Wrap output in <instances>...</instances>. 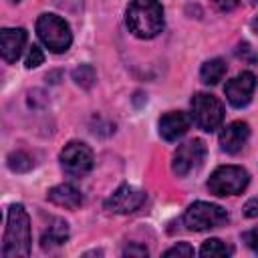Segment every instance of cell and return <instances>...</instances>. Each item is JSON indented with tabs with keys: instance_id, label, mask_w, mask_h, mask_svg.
Listing matches in <instances>:
<instances>
[{
	"instance_id": "6da1fadb",
	"label": "cell",
	"mask_w": 258,
	"mask_h": 258,
	"mask_svg": "<svg viewBox=\"0 0 258 258\" xmlns=\"http://www.w3.org/2000/svg\"><path fill=\"white\" fill-rule=\"evenodd\" d=\"M2 256L4 258L30 256V220L22 204H12L8 208L6 230L2 240Z\"/></svg>"
},
{
	"instance_id": "7a4b0ae2",
	"label": "cell",
	"mask_w": 258,
	"mask_h": 258,
	"mask_svg": "<svg viewBox=\"0 0 258 258\" xmlns=\"http://www.w3.org/2000/svg\"><path fill=\"white\" fill-rule=\"evenodd\" d=\"M125 22L137 38H153L163 30V8L157 0H131Z\"/></svg>"
},
{
	"instance_id": "3957f363",
	"label": "cell",
	"mask_w": 258,
	"mask_h": 258,
	"mask_svg": "<svg viewBox=\"0 0 258 258\" xmlns=\"http://www.w3.org/2000/svg\"><path fill=\"white\" fill-rule=\"evenodd\" d=\"M36 32L44 46L52 52H64L69 50L73 42V32L71 26L67 24L64 18L56 14H40L36 20Z\"/></svg>"
},
{
	"instance_id": "277c9868",
	"label": "cell",
	"mask_w": 258,
	"mask_h": 258,
	"mask_svg": "<svg viewBox=\"0 0 258 258\" xmlns=\"http://www.w3.org/2000/svg\"><path fill=\"white\" fill-rule=\"evenodd\" d=\"M248 181H250V175L244 167L222 165L210 175L208 189L214 196H236V194H242L246 189Z\"/></svg>"
},
{
	"instance_id": "5b68a950",
	"label": "cell",
	"mask_w": 258,
	"mask_h": 258,
	"mask_svg": "<svg viewBox=\"0 0 258 258\" xmlns=\"http://www.w3.org/2000/svg\"><path fill=\"white\" fill-rule=\"evenodd\" d=\"M226 222H228V212L210 202H194L183 214V224L187 226V230L194 232L212 230Z\"/></svg>"
},
{
	"instance_id": "8992f818",
	"label": "cell",
	"mask_w": 258,
	"mask_h": 258,
	"mask_svg": "<svg viewBox=\"0 0 258 258\" xmlns=\"http://www.w3.org/2000/svg\"><path fill=\"white\" fill-rule=\"evenodd\" d=\"M191 119L204 131H216L224 121L222 103L208 93H196L191 97Z\"/></svg>"
},
{
	"instance_id": "52a82bcc",
	"label": "cell",
	"mask_w": 258,
	"mask_h": 258,
	"mask_svg": "<svg viewBox=\"0 0 258 258\" xmlns=\"http://www.w3.org/2000/svg\"><path fill=\"white\" fill-rule=\"evenodd\" d=\"M60 165L62 169L73 175V177H81L85 173H89L93 169V151L87 143L83 141H71L62 147L60 151Z\"/></svg>"
},
{
	"instance_id": "ba28073f",
	"label": "cell",
	"mask_w": 258,
	"mask_h": 258,
	"mask_svg": "<svg viewBox=\"0 0 258 258\" xmlns=\"http://www.w3.org/2000/svg\"><path fill=\"white\" fill-rule=\"evenodd\" d=\"M206 159V145L202 139H191L183 145L177 147V151L173 153V161L171 167L177 175H187L191 171H196Z\"/></svg>"
},
{
	"instance_id": "9c48e42d",
	"label": "cell",
	"mask_w": 258,
	"mask_h": 258,
	"mask_svg": "<svg viewBox=\"0 0 258 258\" xmlns=\"http://www.w3.org/2000/svg\"><path fill=\"white\" fill-rule=\"evenodd\" d=\"M145 191L133 185H119L105 202V210L111 214H133L145 204Z\"/></svg>"
},
{
	"instance_id": "30bf717a",
	"label": "cell",
	"mask_w": 258,
	"mask_h": 258,
	"mask_svg": "<svg viewBox=\"0 0 258 258\" xmlns=\"http://www.w3.org/2000/svg\"><path fill=\"white\" fill-rule=\"evenodd\" d=\"M254 89H256V77L248 71L236 75L232 81L226 83L224 87V93H226V99L232 107L240 109V107H246L254 95Z\"/></svg>"
},
{
	"instance_id": "8fae6325",
	"label": "cell",
	"mask_w": 258,
	"mask_h": 258,
	"mask_svg": "<svg viewBox=\"0 0 258 258\" xmlns=\"http://www.w3.org/2000/svg\"><path fill=\"white\" fill-rule=\"evenodd\" d=\"M26 44L24 28H2L0 30V52L6 62H16Z\"/></svg>"
},
{
	"instance_id": "7c38bea8",
	"label": "cell",
	"mask_w": 258,
	"mask_h": 258,
	"mask_svg": "<svg viewBox=\"0 0 258 258\" xmlns=\"http://www.w3.org/2000/svg\"><path fill=\"white\" fill-rule=\"evenodd\" d=\"M191 119L181 111H169L159 119V135L165 141H177L189 129Z\"/></svg>"
},
{
	"instance_id": "4fadbf2b",
	"label": "cell",
	"mask_w": 258,
	"mask_h": 258,
	"mask_svg": "<svg viewBox=\"0 0 258 258\" xmlns=\"http://www.w3.org/2000/svg\"><path fill=\"white\" fill-rule=\"evenodd\" d=\"M250 137V127L244 121H234L226 125L220 133V145L226 153H238Z\"/></svg>"
},
{
	"instance_id": "5bb4252c",
	"label": "cell",
	"mask_w": 258,
	"mask_h": 258,
	"mask_svg": "<svg viewBox=\"0 0 258 258\" xmlns=\"http://www.w3.org/2000/svg\"><path fill=\"white\" fill-rule=\"evenodd\" d=\"M46 198L54 206H60V208H67V210H77V208L83 206V194L73 183H60V185L50 187Z\"/></svg>"
},
{
	"instance_id": "9a60e30c",
	"label": "cell",
	"mask_w": 258,
	"mask_h": 258,
	"mask_svg": "<svg viewBox=\"0 0 258 258\" xmlns=\"http://www.w3.org/2000/svg\"><path fill=\"white\" fill-rule=\"evenodd\" d=\"M69 240V224L64 222V220H52V224L42 232V236H40V246L44 248V250H48V248H56V246H60V244H64Z\"/></svg>"
},
{
	"instance_id": "2e32d148",
	"label": "cell",
	"mask_w": 258,
	"mask_h": 258,
	"mask_svg": "<svg viewBox=\"0 0 258 258\" xmlns=\"http://www.w3.org/2000/svg\"><path fill=\"white\" fill-rule=\"evenodd\" d=\"M226 75V62L222 58H210L202 64L200 77L206 85H218Z\"/></svg>"
},
{
	"instance_id": "e0dca14e",
	"label": "cell",
	"mask_w": 258,
	"mask_h": 258,
	"mask_svg": "<svg viewBox=\"0 0 258 258\" xmlns=\"http://www.w3.org/2000/svg\"><path fill=\"white\" fill-rule=\"evenodd\" d=\"M73 81L83 89H91L93 83L97 81V73H95V69L91 64H81V67H77L73 71Z\"/></svg>"
},
{
	"instance_id": "ac0fdd59",
	"label": "cell",
	"mask_w": 258,
	"mask_h": 258,
	"mask_svg": "<svg viewBox=\"0 0 258 258\" xmlns=\"http://www.w3.org/2000/svg\"><path fill=\"white\" fill-rule=\"evenodd\" d=\"M200 254L202 256H230L232 254V248L230 246H226L222 240H218V238H210V240H206L204 244H202V248H200Z\"/></svg>"
},
{
	"instance_id": "d6986e66",
	"label": "cell",
	"mask_w": 258,
	"mask_h": 258,
	"mask_svg": "<svg viewBox=\"0 0 258 258\" xmlns=\"http://www.w3.org/2000/svg\"><path fill=\"white\" fill-rule=\"evenodd\" d=\"M32 165H34L32 157L24 151H14V153L8 155V167L12 171H28Z\"/></svg>"
},
{
	"instance_id": "ffe728a7",
	"label": "cell",
	"mask_w": 258,
	"mask_h": 258,
	"mask_svg": "<svg viewBox=\"0 0 258 258\" xmlns=\"http://www.w3.org/2000/svg\"><path fill=\"white\" fill-rule=\"evenodd\" d=\"M42 60H44V52L40 50V46L32 44L28 48V54H26V60H24L26 69H36L38 64H42Z\"/></svg>"
},
{
	"instance_id": "44dd1931",
	"label": "cell",
	"mask_w": 258,
	"mask_h": 258,
	"mask_svg": "<svg viewBox=\"0 0 258 258\" xmlns=\"http://www.w3.org/2000/svg\"><path fill=\"white\" fill-rule=\"evenodd\" d=\"M163 256H185V258H189V256H194V248L187 242H179V244L167 248L163 252Z\"/></svg>"
},
{
	"instance_id": "7402d4cb",
	"label": "cell",
	"mask_w": 258,
	"mask_h": 258,
	"mask_svg": "<svg viewBox=\"0 0 258 258\" xmlns=\"http://www.w3.org/2000/svg\"><path fill=\"white\" fill-rule=\"evenodd\" d=\"M242 240L246 242V246H248L254 254H258V226L252 228V230H248V232H244V234H242Z\"/></svg>"
},
{
	"instance_id": "603a6c76",
	"label": "cell",
	"mask_w": 258,
	"mask_h": 258,
	"mask_svg": "<svg viewBox=\"0 0 258 258\" xmlns=\"http://www.w3.org/2000/svg\"><path fill=\"white\" fill-rule=\"evenodd\" d=\"M244 216L246 218H258V198H252L244 206Z\"/></svg>"
},
{
	"instance_id": "cb8c5ba5",
	"label": "cell",
	"mask_w": 258,
	"mask_h": 258,
	"mask_svg": "<svg viewBox=\"0 0 258 258\" xmlns=\"http://www.w3.org/2000/svg\"><path fill=\"white\" fill-rule=\"evenodd\" d=\"M125 256H147V248L145 246H137V244H131L123 250Z\"/></svg>"
},
{
	"instance_id": "d4e9b609",
	"label": "cell",
	"mask_w": 258,
	"mask_h": 258,
	"mask_svg": "<svg viewBox=\"0 0 258 258\" xmlns=\"http://www.w3.org/2000/svg\"><path fill=\"white\" fill-rule=\"evenodd\" d=\"M238 2H240V0H214L216 8L222 10V12H230V10H234V8L238 6Z\"/></svg>"
},
{
	"instance_id": "484cf974",
	"label": "cell",
	"mask_w": 258,
	"mask_h": 258,
	"mask_svg": "<svg viewBox=\"0 0 258 258\" xmlns=\"http://www.w3.org/2000/svg\"><path fill=\"white\" fill-rule=\"evenodd\" d=\"M252 26H254V28H256V30H258V18H256V20H254V22H252Z\"/></svg>"
},
{
	"instance_id": "4316f807",
	"label": "cell",
	"mask_w": 258,
	"mask_h": 258,
	"mask_svg": "<svg viewBox=\"0 0 258 258\" xmlns=\"http://www.w3.org/2000/svg\"><path fill=\"white\" fill-rule=\"evenodd\" d=\"M10 2H18V0H10Z\"/></svg>"
},
{
	"instance_id": "83f0119b",
	"label": "cell",
	"mask_w": 258,
	"mask_h": 258,
	"mask_svg": "<svg viewBox=\"0 0 258 258\" xmlns=\"http://www.w3.org/2000/svg\"><path fill=\"white\" fill-rule=\"evenodd\" d=\"M256 2H258V0H256Z\"/></svg>"
}]
</instances>
